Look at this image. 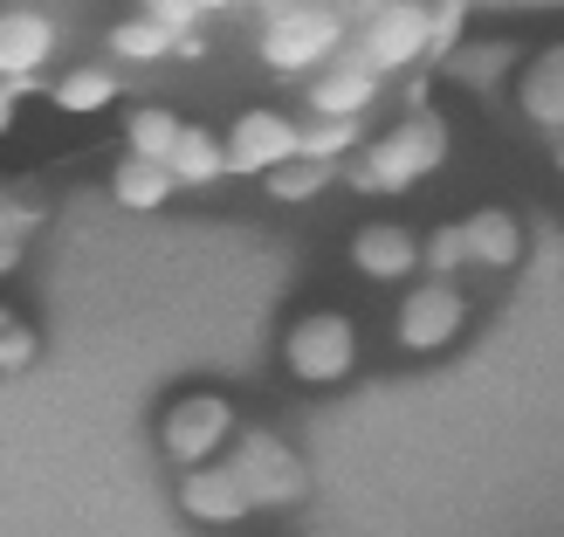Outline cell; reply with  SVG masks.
Wrapping results in <instances>:
<instances>
[{
  "label": "cell",
  "mask_w": 564,
  "mask_h": 537,
  "mask_svg": "<svg viewBox=\"0 0 564 537\" xmlns=\"http://www.w3.org/2000/svg\"><path fill=\"white\" fill-rule=\"evenodd\" d=\"M557 173H564V138H557Z\"/></svg>",
  "instance_id": "f546056e"
},
{
  "label": "cell",
  "mask_w": 564,
  "mask_h": 537,
  "mask_svg": "<svg viewBox=\"0 0 564 537\" xmlns=\"http://www.w3.org/2000/svg\"><path fill=\"white\" fill-rule=\"evenodd\" d=\"M351 146H358V125H345V118H303V152H310V159L345 165Z\"/></svg>",
  "instance_id": "603a6c76"
},
{
  "label": "cell",
  "mask_w": 564,
  "mask_h": 537,
  "mask_svg": "<svg viewBox=\"0 0 564 537\" xmlns=\"http://www.w3.org/2000/svg\"><path fill=\"white\" fill-rule=\"evenodd\" d=\"M35 221H42L35 201H21V193L0 186V235H35Z\"/></svg>",
  "instance_id": "484cf974"
},
{
  "label": "cell",
  "mask_w": 564,
  "mask_h": 537,
  "mask_svg": "<svg viewBox=\"0 0 564 537\" xmlns=\"http://www.w3.org/2000/svg\"><path fill=\"white\" fill-rule=\"evenodd\" d=\"M207 14H235V8H256V0H200Z\"/></svg>",
  "instance_id": "f1b7e54d"
},
{
  "label": "cell",
  "mask_w": 564,
  "mask_h": 537,
  "mask_svg": "<svg viewBox=\"0 0 564 537\" xmlns=\"http://www.w3.org/2000/svg\"><path fill=\"white\" fill-rule=\"evenodd\" d=\"M235 434H241V420H235V400L228 393H180V400H165V414H159V455L173 462V475L180 469H207V462H220L235 448Z\"/></svg>",
  "instance_id": "5b68a950"
},
{
  "label": "cell",
  "mask_w": 564,
  "mask_h": 537,
  "mask_svg": "<svg viewBox=\"0 0 564 537\" xmlns=\"http://www.w3.org/2000/svg\"><path fill=\"white\" fill-rule=\"evenodd\" d=\"M447 146H455L447 118H441V110H427V104H413L400 125L379 131L372 146L345 165V180L358 193H413L420 180H434L441 165H447Z\"/></svg>",
  "instance_id": "6da1fadb"
},
{
  "label": "cell",
  "mask_w": 564,
  "mask_h": 537,
  "mask_svg": "<svg viewBox=\"0 0 564 537\" xmlns=\"http://www.w3.org/2000/svg\"><path fill=\"white\" fill-rule=\"evenodd\" d=\"M104 55L110 63H173L180 55V35L165 21H152V14H124V21H110V35H104Z\"/></svg>",
  "instance_id": "ac0fdd59"
},
{
  "label": "cell",
  "mask_w": 564,
  "mask_h": 537,
  "mask_svg": "<svg viewBox=\"0 0 564 537\" xmlns=\"http://www.w3.org/2000/svg\"><path fill=\"white\" fill-rule=\"evenodd\" d=\"M228 462L241 475V490L256 496V511H296V503L310 496V462L269 428H241L235 448H228Z\"/></svg>",
  "instance_id": "8992f818"
},
{
  "label": "cell",
  "mask_w": 564,
  "mask_h": 537,
  "mask_svg": "<svg viewBox=\"0 0 564 537\" xmlns=\"http://www.w3.org/2000/svg\"><path fill=\"white\" fill-rule=\"evenodd\" d=\"M351 269L365 282H379V290H392L406 276H427V235H413L406 221H365L351 235Z\"/></svg>",
  "instance_id": "8fae6325"
},
{
  "label": "cell",
  "mask_w": 564,
  "mask_h": 537,
  "mask_svg": "<svg viewBox=\"0 0 564 537\" xmlns=\"http://www.w3.org/2000/svg\"><path fill=\"white\" fill-rule=\"evenodd\" d=\"M468 269V241H462V221H441L427 235V276H455Z\"/></svg>",
  "instance_id": "cb8c5ba5"
},
{
  "label": "cell",
  "mask_w": 564,
  "mask_h": 537,
  "mask_svg": "<svg viewBox=\"0 0 564 537\" xmlns=\"http://www.w3.org/2000/svg\"><path fill=\"white\" fill-rule=\"evenodd\" d=\"M256 8H262L256 49H262V63L275 76H317L330 55L351 42L345 35V14L324 8V0H256Z\"/></svg>",
  "instance_id": "7a4b0ae2"
},
{
  "label": "cell",
  "mask_w": 564,
  "mask_h": 537,
  "mask_svg": "<svg viewBox=\"0 0 564 537\" xmlns=\"http://www.w3.org/2000/svg\"><path fill=\"white\" fill-rule=\"evenodd\" d=\"M55 63V21L42 8H0V76L35 83Z\"/></svg>",
  "instance_id": "7c38bea8"
},
{
  "label": "cell",
  "mask_w": 564,
  "mask_h": 537,
  "mask_svg": "<svg viewBox=\"0 0 564 537\" xmlns=\"http://www.w3.org/2000/svg\"><path fill=\"white\" fill-rule=\"evenodd\" d=\"M21 90H28V83H8V76H0V138L14 131V110H21Z\"/></svg>",
  "instance_id": "4316f807"
},
{
  "label": "cell",
  "mask_w": 564,
  "mask_h": 537,
  "mask_svg": "<svg viewBox=\"0 0 564 537\" xmlns=\"http://www.w3.org/2000/svg\"><path fill=\"white\" fill-rule=\"evenodd\" d=\"M462 241H468V269H496V276H510L523 262V221L510 207H475L462 221Z\"/></svg>",
  "instance_id": "9a60e30c"
},
{
  "label": "cell",
  "mask_w": 564,
  "mask_h": 537,
  "mask_svg": "<svg viewBox=\"0 0 564 537\" xmlns=\"http://www.w3.org/2000/svg\"><path fill=\"white\" fill-rule=\"evenodd\" d=\"M379 90H386V76L372 63H358L351 42H345L317 76H303V110H310V118H345V125H358L365 110L379 104Z\"/></svg>",
  "instance_id": "9c48e42d"
},
{
  "label": "cell",
  "mask_w": 564,
  "mask_h": 537,
  "mask_svg": "<svg viewBox=\"0 0 564 537\" xmlns=\"http://www.w3.org/2000/svg\"><path fill=\"white\" fill-rule=\"evenodd\" d=\"M441 69L462 83V90H475V97H496L502 83H510L523 63H517V42H502V35H482V42H455L441 55Z\"/></svg>",
  "instance_id": "2e32d148"
},
{
  "label": "cell",
  "mask_w": 564,
  "mask_h": 537,
  "mask_svg": "<svg viewBox=\"0 0 564 537\" xmlns=\"http://www.w3.org/2000/svg\"><path fill=\"white\" fill-rule=\"evenodd\" d=\"M517 110H523L538 131L564 138V42L538 49V55L517 69Z\"/></svg>",
  "instance_id": "4fadbf2b"
},
{
  "label": "cell",
  "mask_w": 564,
  "mask_h": 537,
  "mask_svg": "<svg viewBox=\"0 0 564 537\" xmlns=\"http://www.w3.org/2000/svg\"><path fill=\"white\" fill-rule=\"evenodd\" d=\"M303 152V118L275 104H248L241 118L228 125V173L235 180H269L275 165H290Z\"/></svg>",
  "instance_id": "ba28073f"
},
{
  "label": "cell",
  "mask_w": 564,
  "mask_h": 537,
  "mask_svg": "<svg viewBox=\"0 0 564 537\" xmlns=\"http://www.w3.org/2000/svg\"><path fill=\"white\" fill-rule=\"evenodd\" d=\"M138 14L165 21V28H173V35H193V28L207 21V8H200V0H138Z\"/></svg>",
  "instance_id": "d4e9b609"
},
{
  "label": "cell",
  "mask_w": 564,
  "mask_h": 537,
  "mask_svg": "<svg viewBox=\"0 0 564 537\" xmlns=\"http://www.w3.org/2000/svg\"><path fill=\"white\" fill-rule=\"evenodd\" d=\"M21 256H28V235H0V276H14Z\"/></svg>",
  "instance_id": "83f0119b"
},
{
  "label": "cell",
  "mask_w": 564,
  "mask_h": 537,
  "mask_svg": "<svg viewBox=\"0 0 564 537\" xmlns=\"http://www.w3.org/2000/svg\"><path fill=\"white\" fill-rule=\"evenodd\" d=\"M124 97V63H69L63 76L48 83V104L55 110H69V118H104V110H118Z\"/></svg>",
  "instance_id": "5bb4252c"
},
{
  "label": "cell",
  "mask_w": 564,
  "mask_h": 537,
  "mask_svg": "<svg viewBox=\"0 0 564 537\" xmlns=\"http://www.w3.org/2000/svg\"><path fill=\"white\" fill-rule=\"evenodd\" d=\"M173 173H180V186H214V180H228V138L207 131V125H186L180 146H173Z\"/></svg>",
  "instance_id": "ffe728a7"
},
{
  "label": "cell",
  "mask_w": 564,
  "mask_h": 537,
  "mask_svg": "<svg viewBox=\"0 0 564 537\" xmlns=\"http://www.w3.org/2000/svg\"><path fill=\"white\" fill-rule=\"evenodd\" d=\"M345 173V165H330V159H310V152H296L290 165H275V173L262 180L269 186V201H317V193Z\"/></svg>",
  "instance_id": "44dd1931"
},
{
  "label": "cell",
  "mask_w": 564,
  "mask_h": 537,
  "mask_svg": "<svg viewBox=\"0 0 564 537\" xmlns=\"http://www.w3.org/2000/svg\"><path fill=\"white\" fill-rule=\"evenodd\" d=\"M42 358V331L21 318L14 303H0V379H14V373H28V365Z\"/></svg>",
  "instance_id": "7402d4cb"
},
{
  "label": "cell",
  "mask_w": 564,
  "mask_h": 537,
  "mask_svg": "<svg viewBox=\"0 0 564 537\" xmlns=\"http://www.w3.org/2000/svg\"><path fill=\"white\" fill-rule=\"evenodd\" d=\"M173 193H180V173H173L165 159H138V152H124L118 165H110V201H118L124 214H159Z\"/></svg>",
  "instance_id": "e0dca14e"
},
{
  "label": "cell",
  "mask_w": 564,
  "mask_h": 537,
  "mask_svg": "<svg viewBox=\"0 0 564 537\" xmlns=\"http://www.w3.org/2000/svg\"><path fill=\"white\" fill-rule=\"evenodd\" d=\"M180 517L200 524V530H235V524L256 517V496L241 490L235 462L220 455V462H207V469H180Z\"/></svg>",
  "instance_id": "30bf717a"
},
{
  "label": "cell",
  "mask_w": 564,
  "mask_h": 537,
  "mask_svg": "<svg viewBox=\"0 0 564 537\" xmlns=\"http://www.w3.org/2000/svg\"><path fill=\"white\" fill-rule=\"evenodd\" d=\"M462 331H468V297L447 276H420V282L400 290V310H392V345L400 352L434 358V352L455 345Z\"/></svg>",
  "instance_id": "52a82bcc"
},
{
  "label": "cell",
  "mask_w": 564,
  "mask_h": 537,
  "mask_svg": "<svg viewBox=\"0 0 564 537\" xmlns=\"http://www.w3.org/2000/svg\"><path fill=\"white\" fill-rule=\"evenodd\" d=\"M180 131H186V118H180L173 104H138V110H124V152H138V159H165V165H173Z\"/></svg>",
  "instance_id": "d6986e66"
},
{
  "label": "cell",
  "mask_w": 564,
  "mask_h": 537,
  "mask_svg": "<svg viewBox=\"0 0 564 537\" xmlns=\"http://www.w3.org/2000/svg\"><path fill=\"white\" fill-rule=\"evenodd\" d=\"M282 373L296 386H345L358 373V318L351 310H303L282 331Z\"/></svg>",
  "instance_id": "3957f363"
},
{
  "label": "cell",
  "mask_w": 564,
  "mask_h": 537,
  "mask_svg": "<svg viewBox=\"0 0 564 537\" xmlns=\"http://www.w3.org/2000/svg\"><path fill=\"white\" fill-rule=\"evenodd\" d=\"M351 55L358 63H372L386 83L392 76H413L420 63H434L441 42H434V0H386L358 21L351 35Z\"/></svg>",
  "instance_id": "277c9868"
}]
</instances>
